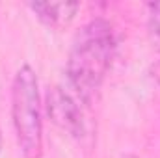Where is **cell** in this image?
Returning a JSON list of instances; mask_svg holds the SVG:
<instances>
[{
    "instance_id": "6da1fadb",
    "label": "cell",
    "mask_w": 160,
    "mask_h": 158,
    "mask_svg": "<svg viewBox=\"0 0 160 158\" xmlns=\"http://www.w3.org/2000/svg\"><path fill=\"white\" fill-rule=\"evenodd\" d=\"M116 54L114 26L102 19H91L78 32L67 58V80L84 102H91L108 75Z\"/></svg>"
},
{
    "instance_id": "7a4b0ae2",
    "label": "cell",
    "mask_w": 160,
    "mask_h": 158,
    "mask_svg": "<svg viewBox=\"0 0 160 158\" xmlns=\"http://www.w3.org/2000/svg\"><path fill=\"white\" fill-rule=\"evenodd\" d=\"M11 121L17 143L24 158H41L43 153L41 95L36 71L30 65H21L11 84Z\"/></svg>"
},
{
    "instance_id": "3957f363",
    "label": "cell",
    "mask_w": 160,
    "mask_h": 158,
    "mask_svg": "<svg viewBox=\"0 0 160 158\" xmlns=\"http://www.w3.org/2000/svg\"><path fill=\"white\" fill-rule=\"evenodd\" d=\"M47 114L50 121L73 138L86 134V117L78 101L62 86H54L47 91Z\"/></svg>"
},
{
    "instance_id": "277c9868",
    "label": "cell",
    "mask_w": 160,
    "mask_h": 158,
    "mask_svg": "<svg viewBox=\"0 0 160 158\" xmlns=\"http://www.w3.org/2000/svg\"><path fill=\"white\" fill-rule=\"evenodd\" d=\"M28 7L36 13V17L43 24L50 28L67 26L78 11L77 2H32L28 4Z\"/></svg>"
},
{
    "instance_id": "5b68a950",
    "label": "cell",
    "mask_w": 160,
    "mask_h": 158,
    "mask_svg": "<svg viewBox=\"0 0 160 158\" xmlns=\"http://www.w3.org/2000/svg\"><path fill=\"white\" fill-rule=\"evenodd\" d=\"M147 32L153 47L160 50V2L147 6Z\"/></svg>"
},
{
    "instance_id": "8992f818",
    "label": "cell",
    "mask_w": 160,
    "mask_h": 158,
    "mask_svg": "<svg viewBox=\"0 0 160 158\" xmlns=\"http://www.w3.org/2000/svg\"><path fill=\"white\" fill-rule=\"evenodd\" d=\"M123 158H140V156H136V155H125Z\"/></svg>"
},
{
    "instance_id": "52a82bcc",
    "label": "cell",
    "mask_w": 160,
    "mask_h": 158,
    "mask_svg": "<svg viewBox=\"0 0 160 158\" xmlns=\"http://www.w3.org/2000/svg\"><path fill=\"white\" fill-rule=\"evenodd\" d=\"M157 77H158V80H160V63H158V67H157Z\"/></svg>"
},
{
    "instance_id": "ba28073f",
    "label": "cell",
    "mask_w": 160,
    "mask_h": 158,
    "mask_svg": "<svg viewBox=\"0 0 160 158\" xmlns=\"http://www.w3.org/2000/svg\"><path fill=\"white\" fill-rule=\"evenodd\" d=\"M0 149H2V134H0Z\"/></svg>"
}]
</instances>
